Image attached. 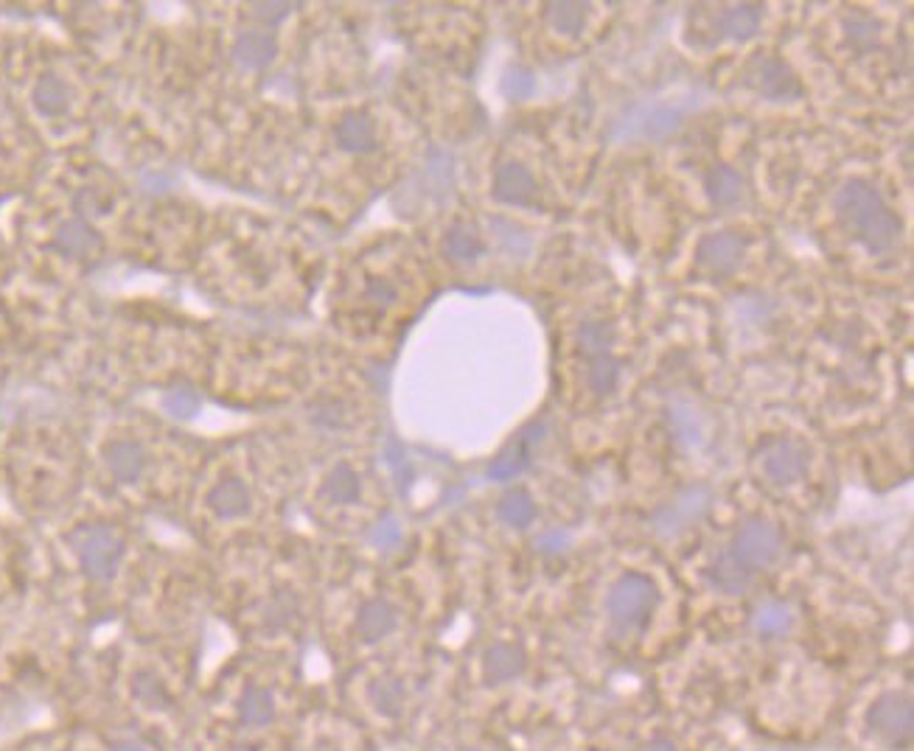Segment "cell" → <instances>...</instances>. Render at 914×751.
<instances>
[{"instance_id": "cell-37", "label": "cell", "mask_w": 914, "mask_h": 751, "mask_svg": "<svg viewBox=\"0 0 914 751\" xmlns=\"http://www.w3.org/2000/svg\"><path fill=\"white\" fill-rule=\"evenodd\" d=\"M875 29H878V26H875L872 20H856V23L850 26V31H856V34H850V37H853V43H861V40H872V34H875Z\"/></svg>"}, {"instance_id": "cell-20", "label": "cell", "mask_w": 914, "mask_h": 751, "mask_svg": "<svg viewBox=\"0 0 914 751\" xmlns=\"http://www.w3.org/2000/svg\"><path fill=\"white\" fill-rule=\"evenodd\" d=\"M443 253L452 258V261L469 264L474 258L483 256V241H480V236L474 233L472 227L455 225L446 233V239H443Z\"/></svg>"}, {"instance_id": "cell-36", "label": "cell", "mask_w": 914, "mask_h": 751, "mask_svg": "<svg viewBox=\"0 0 914 751\" xmlns=\"http://www.w3.org/2000/svg\"><path fill=\"white\" fill-rule=\"evenodd\" d=\"M368 298L376 300V303H390V300L396 298V292H393L385 281H373V284L368 286Z\"/></svg>"}, {"instance_id": "cell-26", "label": "cell", "mask_w": 914, "mask_h": 751, "mask_svg": "<svg viewBox=\"0 0 914 751\" xmlns=\"http://www.w3.org/2000/svg\"><path fill=\"white\" fill-rule=\"evenodd\" d=\"M671 424L673 432H676V438L682 440L685 446H699L701 443V429L699 421H696V415L693 410H687L682 404H676L671 410Z\"/></svg>"}, {"instance_id": "cell-12", "label": "cell", "mask_w": 914, "mask_h": 751, "mask_svg": "<svg viewBox=\"0 0 914 751\" xmlns=\"http://www.w3.org/2000/svg\"><path fill=\"white\" fill-rule=\"evenodd\" d=\"M525 667H528V656L519 645H511V642H497L483 656V673L491 684L519 679L525 673Z\"/></svg>"}, {"instance_id": "cell-32", "label": "cell", "mask_w": 914, "mask_h": 751, "mask_svg": "<svg viewBox=\"0 0 914 751\" xmlns=\"http://www.w3.org/2000/svg\"><path fill=\"white\" fill-rule=\"evenodd\" d=\"M371 541L376 544V547H382V550H387V547H396V544L401 541L399 522H396L393 516H387V519H382L379 525L373 527Z\"/></svg>"}, {"instance_id": "cell-6", "label": "cell", "mask_w": 914, "mask_h": 751, "mask_svg": "<svg viewBox=\"0 0 914 751\" xmlns=\"http://www.w3.org/2000/svg\"><path fill=\"white\" fill-rule=\"evenodd\" d=\"M710 505H713L710 488L693 485V488L682 491L673 502L662 505V508L651 516V530L659 533V536H665V539L679 536V533L687 530L693 522H699L701 516L710 511Z\"/></svg>"}, {"instance_id": "cell-22", "label": "cell", "mask_w": 914, "mask_h": 751, "mask_svg": "<svg viewBox=\"0 0 914 751\" xmlns=\"http://www.w3.org/2000/svg\"><path fill=\"white\" fill-rule=\"evenodd\" d=\"M359 491H362V485H359V474L351 466H340L334 468L329 474V480H326V494H329L331 502H337V505H351V502H357Z\"/></svg>"}, {"instance_id": "cell-14", "label": "cell", "mask_w": 914, "mask_h": 751, "mask_svg": "<svg viewBox=\"0 0 914 751\" xmlns=\"http://www.w3.org/2000/svg\"><path fill=\"white\" fill-rule=\"evenodd\" d=\"M393 628H396V611H393V606H390L387 600H382V597L368 600V603L359 609L357 634L362 637V642H379V639H385L387 634H393Z\"/></svg>"}, {"instance_id": "cell-19", "label": "cell", "mask_w": 914, "mask_h": 751, "mask_svg": "<svg viewBox=\"0 0 914 751\" xmlns=\"http://www.w3.org/2000/svg\"><path fill=\"white\" fill-rule=\"evenodd\" d=\"M211 508L222 519H236V516L247 513L250 511V491H247V485L239 480H228L222 482V485H216L214 494H211Z\"/></svg>"}, {"instance_id": "cell-21", "label": "cell", "mask_w": 914, "mask_h": 751, "mask_svg": "<svg viewBox=\"0 0 914 751\" xmlns=\"http://www.w3.org/2000/svg\"><path fill=\"white\" fill-rule=\"evenodd\" d=\"M547 20H550L553 31L575 37L586 26V6L584 3H550L547 6Z\"/></svg>"}, {"instance_id": "cell-16", "label": "cell", "mask_w": 914, "mask_h": 751, "mask_svg": "<svg viewBox=\"0 0 914 751\" xmlns=\"http://www.w3.org/2000/svg\"><path fill=\"white\" fill-rule=\"evenodd\" d=\"M760 20H763L760 6L743 3V6H732V9H727L724 15L718 17V29H721V34L727 40L743 43V40H752L757 31H760Z\"/></svg>"}, {"instance_id": "cell-9", "label": "cell", "mask_w": 914, "mask_h": 751, "mask_svg": "<svg viewBox=\"0 0 914 751\" xmlns=\"http://www.w3.org/2000/svg\"><path fill=\"white\" fill-rule=\"evenodd\" d=\"M743 253H746V244L738 233H710L701 239L696 261L715 275H729L741 267Z\"/></svg>"}, {"instance_id": "cell-18", "label": "cell", "mask_w": 914, "mask_h": 751, "mask_svg": "<svg viewBox=\"0 0 914 751\" xmlns=\"http://www.w3.org/2000/svg\"><path fill=\"white\" fill-rule=\"evenodd\" d=\"M236 59L244 68H264L270 65L275 54H278V43L272 34H261V31H247L239 37V43L233 48Z\"/></svg>"}, {"instance_id": "cell-28", "label": "cell", "mask_w": 914, "mask_h": 751, "mask_svg": "<svg viewBox=\"0 0 914 751\" xmlns=\"http://www.w3.org/2000/svg\"><path fill=\"white\" fill-rule=\"evenodd\" d=\"M612 340H615V328L609 326V323H589V326L581 328V345H584V351H589V354L606 356Z\"/></svg>"}, {"instance_id": "cell-10", "label": "cell", "mask_w": 914, "mask_h": 751, "mask_svg": "<svg viewBox=\"0 0 914 751\" xmlns=\"http://www.w3.org/2000/svg\"><path fill=\"white\" fill-rule=\"evenodd\" d=\"M752 85L757 87L760 96H766V99L772 101H788L802 96L797 76L780 59H760L755 65V71H752Z\"/></svg>"}, {"instance_id": "cell-30", "label": "cell", "mask_w": 914, "mask_h": 751, "mask_svg": "<svg viewBox=\"0 0 914 751\" xmlns=\"http://www.w3.org/2000/svg\"><path fill=\"white\" fill-rule=\"evenodd\" d=\"M491 227L500 233V241L505 244V247H508V253H511V256H516V258L528 256L530 239L525 236V230H519V227L511 225V222H505V219H494Z\"/></svg>"}, {"instance_id": "cell-17", "label": "cell", "mask_w": 914, "mask_h": 751, "mask_svg": "<svg viewBox=\"0 0 914 751\" xmlns=\"http://www.w3.org/2000/svg\"><path fill=\"white\" fill-rule=\"evenodd\" d=\"M707 578L713 583V589L724 592V595H741L743 589L752 581V572L743 569L735 558L729 553L718 555L713 561V567L707 569Z\"/></svg>"}, {"instance_id": "cell-25", "label": "cell", "mask_w": 914, "mask_h": 751, "mask_svg": "<svg viewBox=\"0 0 914 751\" xmlns=\"http://www.w3.org/2000/svg\"><path fill=\"white\" fill-rule=\"evenodd\" d=\"M502 93L511 101H525L536 93V79L525 68H511L502 76Z\"/></svg>"}, {"instance_id": "cell-5", "label": "cell", "mask_w": 914, "mask_h": 751, "mask_svg": "<svg viewBox=\"0 0 914 751\" xmlns=\"http://www.w3.org/2000/svg\"><path fill=\"white\" fill-rule=\"evenodd\" d=\"M783 550V536L772 522H763V519H752L735 533V539L729 544L727 553L741 564L743 569H749L755 575L757 569H766L769 564L777 561V555Z\"/></svg>"}, {"instance_id": "cell-11", "label": "cell", "mask_w": 914, "mask_h": 751, "mask_svg": "<svg viewBox=\"0 0 914 751\" xmlns=\"http://www.w3.org/2000/svg\"><path fill=\"white\" fill-rule=\"evenodd\" d=\"M533 197H536V180L525 166L505 163L502 169H497V174H494V199L497 202L522 208Z\"/></svg>"}, {"instance_id": "cell-7", "label": "cell", "mask_w": 914, "mask_h": 751, "mask_svg": "<svg viewBox=\"0 0 914 751\" xmlns=\"http://www.w3.org/2000/svg\"><path fill=\"white\" fill-rule=\"evenodd\" d=\"M763 471L774 485H794L808 471V449L797 440H777L763 452Z\"/></svg>"}, {"instance_id": "cell-8", "label": "cell", "mask_w": 914, "mask_h": 751, "mask_svg": "<svg viewBox=\"0 0 914 751\" xmlns=\"http://www.w3.org/2000/svg\"><path fill=\"white\" fill-rule=\"evenodd\" d=\"M544 440V424H528L516 440L505 449V452L491 463L488 468V477L491 480H514L516 474H522L525 468L530 466V460H533V452L539 449V443Z\"/></svg>"}, {"instance_id": "cell-24", "label": "cell", "mask_w": 914, "mask_h": 751, "mask_svg": "<svg viewBox=\"0 0 914 751\" xmlns=\"http://www.w3.org/2000/svg\"><path fill=\"white\" fill-rule=\"evenodd\" d=\"M500 519L511 527H528L536 519V502L525 491H511L502 496Z\"/></svg>"}, {"instance_id": "cell-34", "label": "cell", "mask_w": 914, "mask_h": 751, "mask_svg": "<svg viewBox=\"0 0 914 751\" xmlns=\"http://www.w3.org/2000/svg\"><path fill=\"white\" fill-rule=\"evenodd\" d=\"M289 12V6L286 3H261L258 6V17L264 20V23H281Z\"/></svg>"}, {"instance_id": "cell-35", "label": "cell", "mask_w": 914, "mask_h": 751, "mask_svg": "<svg viewBox=\"0 0 914 751\" xmlns=\"http://www.w3.org/2000/svg\"><path fill=\"white\" fill-rule=\"evenodd\" d=\"M564 544H567V536H564L561 530H556V533H544L542 539L536 541V547H542L544 553H558Z\"/></svg>"}, {"instance_id": "cell-33", "label": "cell", "mask_w": 914, "mask_h": 751, "mask_svg": "<svg viewBox=\"0 0 914 751\" xmlns=\"http://www.w3.org/2000/svg\"><path fill=\"white\" fill-rule=\"evenodd\" d=\"M197 407H200L197 398H194V393H188V390H177V393L166 398V410L177 415V418H191L197 412Z\"/></svg>"}, {"instance_id": "cell-2", "label": "cell", "mask_w": 914, "mask_h": 751, "mask_svg": "<svg viewBox=\"0 0 914 751\" xmlns=\"http://www.w3.org/2000/svg\"><path fill=\"white\" fill-rule=\"evenodd\" d=\"M699 110V96L685 93L679 99H654L640 101L629 107L609 129L612 141H665L676 129L682 127L687 115Z\"/></svg>"}, {"instance_id": "cell-38", "label": "cell", "mask_w": 914, "mask_h": 751, "mask_svg": "<svg viewBox=\"0 0 914 751\" xmlns=\"http://www.w3.org/2000/svg\"><path fill=\"white\" fill-rule=\"evenodd\" d=\"M643 751H676V749H673V743H668V740H654V743H648Z\"/></svg>"}, {"instance_id": "cell-23", "label": "cell", "mask_w": 914, "mask_h": 751, "mask_svg": "<svg viewBox=\"0 0 914 751\" xmlns=\"http://www.w3.org/2000/svg\"><path fill=\"white\" fill-rule=\"evenodd\" d=\"M794 623V614L786 603H766L755 611V628L763 637H783Z\"/></svg>"}, {"instance_id": "cell-27", "label": "cell", "mask_w": 914, "mask_h": 751, "mask_svg": "<svg viewBox=\"0 0 914 751\" xmlns=\"http://www.w3.org/2000/svg\"><path fill=\"white\" fill-rule=\"evenodd\" d=\"M110 463H113V468L118 471V477H121V480H135L143 468L141 449H138L135 443H121V446L115 449L113 460H110Z\"/></svg>"}, {"instance_id": "cell-4", "label": "cell", "mask_w": 914, "mask_h": 751, "mask_svg": "<svg viewBox=\"0 0 914 751\" xmlns=\"http://www.w3.org/2000/svg\"><path fill=\"white\" fill-rule=\"evenodd\" d=\"M867 726L889 749H906L914 737L912 701L903 693H884L867 712Z\"/></svg>"}, {"instance_id": "cell-13", "label": "cell", "mask_w": 914, "mask_h": 751, "mask_svg": "<svg viewBox=\"0 0 914 751\" xmlns=\"http://www.w3.org/2000/svg\"><path fill=\"white\" fill-rule=\"evenodd\" d=\"M704 191L715 208H735V205H741L743 194H746V183L735 169L713 166L704 177Z\"/></svg>"}, {"instance_id": "cell-15", "label": "cell", "mask_w": 914, "mask_h": 751, "mask_svg": "<svg viewBox=\"0 0 914 751\" xmlns=\"http://www.w3.org/2000/svg\"><path fill=\"white\" fill-rule=\"evenodd\" d=\"M337 143L345 152H371L376 146V129L365 113H348L337 124Z\"/></svg>"}, {"instance_id": "cell-29", "label": "cell", "mask_w": 914, "mask_h": 751, "mask_svg": "<svg viewBox=\"0 0 914 751\" xmlns=\"http://www.w3.org/2000/svg\"><path fill=\"white\" fill-rule=\"evenodd\" d=\"M617 373H620V365H617L612 356H598L595 362H592V370H589V384H592V390L595 393H609L617 382Z\"/></svg>"}, {"instance_id": "cell-3", "label": "cell", "mask_w": 914, "mask_h": 751, "mask_svg": "<svg viewBox=\"0 0 914 751\" xmlns=\"http://www.w3.org/2000/svg\"><path fill=\"white\" fill-rule=\"evenodd\" d=\"M659 603L657 583L640 572H626L620 581L609 589L606 597V611L612 623L623 631H637L648 623Z\"/></svg>"}, {"instance_id": "cell-1", "label": "cell", "mask_w": 914, "mask_h": 751, "mask_svg": "<svg viewBox=\"0 0 914 751\" xmlns=\"http://www.w3.org/2000/svg\"><path fill=\"white\" fill-rule=\"evenodd\" d=\"M833 211L847 236L872 256L892 250L900 241V219L867 180H847L833 197Z\"/></svg>"}, {"instance_id": "cell-31", "label": "cell", "mask_w": 914, "mask_h": 751, "mask_svg": "<svg viewBox=\"0 0 914 751\" xmlns=\"http://www.w3.org/2000/svg\"><path fill=\"white\" fill-rule=\"evenodd\" d=\"M373 695H376V709H379L382 715L396 718L401 709H404V687H401V684H393V681L376 684Z\"/></svg>"}]
</instances>
